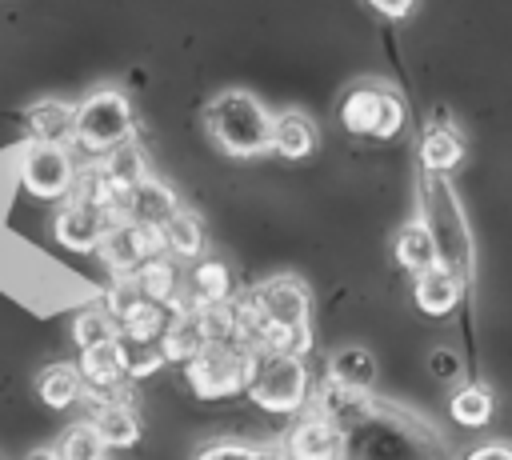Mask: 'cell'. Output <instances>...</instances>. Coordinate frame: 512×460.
<instances>
[{"label": "cell", "mask_w": 512, "mask_h": 460, "mask_svg": "<svg viewBox=\"0 0 512 460\" xmlns=\"http://www.w3.org/2000/svg\"><path fill=\"white\" fill-rule=\"evenodd\" d=\"M312 408L344 432L340 460H452V444L432 420L372 392H348L324 380L312 392Z\"/></svg>", "instance_id": "1"}, {"label": "cell", "mask_w": 512, "mask_h": 460, "mask_svg": "<svg viewBox=\"0 0 512 460\" xmlns=\"http://www.w3.org/2000/svg\"><path fill=\"white\" fill-rule=\"evenodd\" d=\"M272 112L264 108L260 96L244 92V88H224L208 100L204 108V128L208 140L236 160H252L272 152Z\"/></svg>", "instance_id": "2"}, {"label": "cell", "mask_w": 512, "mask_h": 460, "mask_svg": "<svg viewBox=\"0 0 512 460\" xmlns=\"http://www.w3.org/2000/svg\"><path fill=\"white\" fill-rule=\"evenodd\" d=\"M416 196H420V224L432 232V244H436V256L444 268H452L464 284L472 276V264H476V244H472V232H468V220H464V208L456 200V188L448 176H432V172H420V184H416Z\"/></svg>", "instance_id": "3"}, {"label": "cell", "mask_w": 512, "mask_h": 460, "mask_svg": "<svg viewBox=\"0 0 512 460\" xmlns=\"http://www.w3.org/2000/svg\"><path fill=\"white\" fill-rule=\"evenodd\" d=\"M256 368V348L248 340H212L196 360L184 364V380L200 400H224L236 392H248Z\"/></svg>", "instance_id": "4"}, {"label": "cell", "mask_w": 512, "mask_h": 460, "mask_svg": "<svg viewBox=\"0 0 512 460\" xmlns=\"http://www.w3.org/2000/svg\"><path fill=\"white\" fill-rule=\"evenodd\" d=\"M132 132H136V116L120 88H96L76 104V140L72 144L84 148L92 160L128 144Z\"/></svg>", "instance_id": "5"}, {"label": "cell", "mask_w": 512, "mask_h": 460, "mask_svg": "<svg viewBox=\"0 0 512 460\" xmlns=\"http://www.w3.org/2000/svg\"><path fill=\"white\" fill-rule=\"evenodd\" d=\"M248 396H252V404H260L264 412H276V416L304 412L308 400H312L308 364L300 356H280V352H260L256 348V368H252V380H248Z\"/></svg>", "instance_id": "6"}, {"label": "cell", "mask_w": 512, "mask_h": 460, "mask_svg": "<svg viewBox=\"0 0 512 460\" xmlns=\"http://www.w3.org/2000/svg\"><path fill=\"white\" fill-rule=\"evenodd\" d=\"M404 100L376 80H364L356 88L344 92L340 100V124L352 136H368V140H392L404 128Z\"/></svg>", "instance_id": "7"}, {"label": "cell", "mask_w": 512, "mask_h": 460, "mask_svg": "<svg viewBox=\"0 0 512 460\" xmlns=\"http://www.w3.org/2000/svg\"><path fill=\"white\" fill-rule=\"evenodd\" d=\"M76 156L60 144H28L20 152V184L28 196L48 200V204H64L76 192Z\"/></svg>", "instance_id": "8"}, {"label": "cell", "mask_w": 512, "mask_h": 460, "mask_svg": "<svg viewBox=\"0 0 512 460\" xmlns=\"http://www.w3.org/2000/svg\"><path fill=\"white\" fill-rule=\"evenodd\" d=\"M120 220L124 216L116 208H100V204H84V200H64L56 220H52V236L68 252H100L104 236Z\"/></svg>", "instance_id": "9"}, {"label": "cell", "mask_w": 512, "mask_h": 460, "mask_svg": "<svg viewBox=\"0 0 512 460\" xmlns=\"http://www.w3.org/2000/svg\"><path fill=\"white\" fill-rule=\"evenodd\" d=\"M96 256L104 260V268H108L112 276H132L136 268H144L148 260L168 256V252H164V232H160V228L120 220V224L104 236V244H100Z\"/></svg>", "instance_id": "10"}, {"label": "cell", "mask_w": 512, "mask_h": 460, "mask_svg": "<svg viewBox=\"0 0 512 460\" xmlns=\"http://www.w3.org/2000/svg\"><path fill=\"white\" fill-rule=\"evenodd\" d=\"M80 404H88L84 420H92L104 448H132L140 440V416L132 408L128 388H120V392H84Z\"/></svg>", "instance_id": "11"}, {"label": "cell", "mask_w": 512, "mask_h": 460, "mask_svg": "<svg viewBox=\"0 0 512 460\" xmlns=\"http://www.w3.org/2000/svg\"><path fill=\"white\" fill-rule=\"evenodd\" d=\"M340 448H344V432L320 408L300 412L284 444L288 460H340Z\"/></svg>", "instance_id": "12"}, {"label": "cell", "mask_w": 512, "mask_h": 460, "mask_svg": "<svg viewBox=\"0 0 512 460\" xmlns=\"http://www.w3.org/2000/svg\"><path fill=\"white\" fill-rule=\"evenodd\" d=\"M20 120H24L28 144H60V148H68L76 140V104L60 100V96L32 100L20 112Z\"/></svg>", "instance_id": "13"}, {"label": "cell", "mask_w": 512, "mask_h": 460, "mask_svg": "<svg viewBox=\"0 0 512 460\" xmlns=\"http://www.w3.org/2000/svg\"><path fill=\"white\" fill-rule=\"evenodd\" d=\"M120 212H124V220H132V224H148V228H160V232H164V224L180 212V200H176V192H172L164 180L148 176L140 188H132V192L124 196Z\"/></svg>", "instance_id": "14"}, {"label": "cell", "mask_w": 512, "mask_h": 460, "mask_svg": "<svg viewBox=\"0 0 512 460\" xmlns=\"http://www.w3.org/2000/svg\"><path fill=\"white\" fill-rule=\"evenodd\" d=\"M204 344H208V336H204L200 312L180 296V300H176V312H172V324H168V332H164V340H160L164 360H168V364H188V360H196V356L204 352Z\"/></svg>", "instance_id": "15"}, {"label": "cell", "mask_w": 512, "mask_h": 460, "mask_svg": "<svg viewBox=\"0 0 512 460\" xmlns=\"http://www.w3.org/2000/svg\"><path fill=\"white\" fill-rule=\"evenodd\" d=\"M76 368H80V376H84V388H88V392H120V388L128 384L124 352H120V336H116V340H108V344L84 348Z\"/></svg>", "instance_id": "16"}, {"label": "cell", "mask_w": 512, "mask_h": 460, "mask_svg": "<svg viewBox=\"0 0 512 460\" xmlns=\"http://www.w3.org/2000/svg\"><path fill=\"white\" fill-rule=\"evenodd\" d=\"M464 160V136L448 120H432L420 136V172L448 176Z\"/></svg>", "instance_id": "17"}, {"label": "cell", "mask_w": 512, "mask_h": 460, "mask_svg": "<svg viewBox=\"0 0 512 460\" xmlns=\"http://www.w3.org/2000/svg\"><path fill=\"white\" fill-rule=\"evenodd\" d=\"M376 356L364 344H344L328 356V384L348 392H372L376 388Z\"/></svg>", "instance_id": "18"}, {"label": "cell", "mask_w": 512, "mask_h": 460, "mask_svg": "<svg viewBox=\"0 0 512 460\" xmlns=\"http://www.w3.org/2000/svg\"><path fill=\"white\" fill-rule=\"evenodd\" d=\"M96 168L104 172V180H108V188L120 196V204H124V196L132 192V188H140L152 172H148V156H144V148L140 144H120V148H112L108 156H100L96 160Z\"/></svg>", "instance_id": "19"}, {"label": "cell", "mask_w": 512, "mask_h": 460, "mask_svg": "<svg viewBox=\"0 0 512 460\" xmlns=\"http://www.w3.org/2000/svg\"><path fill=\"white\" fill-rule=\"evenodd\" d=\"M412 292H416V308L424 316H448L460 304V296H464V280L452 268L436 264L424 276H416V288Z\"/></svg>", "instance_id": "20"}, {"label": "cell", "mask_w": 512, "mask_h": 460, "mask_svg": "<svg viewBox=\"0 0 512 460\" xmlns=\"http://www.w3.org/2000/svg\"><path fill=\"white\" fill-rule=\"evenodd\" d=\"M84 376H80V368L76 364H68V360H60V364H48V368H40V376H36V396H40V404H48L52 412H64V408H76L80 400H84Z\"/></svg>", "instance_id": "21"}, {"label": "cell", "mask_w": 512, "mask_h": 460, "mask_svg": "<svg viewBox=\"0 0 512 460\" xmlns=\"http://www.w3.org/2000/svg\"><path fill=\"white\" fill-rule=\"evenodd\" d=\"M192 308H212V304H228L232 300V272L224 268V260H196L188 272V296Z\"/></svg>", "instance_id": "22"}, {"label": "cell", "mask_w": 512, "mask_h": 460, "mask_svg": "<svg viewBox=\"0 0 512 460\" xmlns=\"http://www.w3.org/2000/svg\"><path fill=\"white\" fill-rule=\"evenodd\" d=\"M272 152L284 160H304L316 152V124L304 112H280L272 120Z\"/></svg>", "instance_id": "23"}, {"label": "cell", "mask_w": 512, "mask_h": 460, "mask_svg": "<svg viewBox=\"0 0 512 460\" xmlns=\"http://www.w3.org/2000/svg\"><path fill=\"white\" fill-rule=\"evenodd\" d=\"M392 252H396V264H400L404 272H412V276H424L428 268L440 264L436 244H432V232H428L420 220H408V224L396 232Z\"/></svg>", "instance_id": "24"}, {"label": "cell", "mask_w": 512, "mask_h": 460, "mask_svg": "<svg viewBox=\"0 0 512 460\" xmlns=\"http://www.w3.org/2000/svg\"><path fill=\"white\" fill-rule=\"evenodd\" d=\"M132 280H136L140 296L152 300V304H176V300H180V268H176L172 256L148 260L144 268L132 272Z\"/></svg>", "instance_id": "25"}, {"label": "cell", "mask_w": 512, "mask_h": 460, "mask_svg": "<svg viewBox=\"0 0 512 460\" xmlns=\"http://www.w3.org/2000/svg\"><path fill=\"white\" fill-rule=\"evenodd\" d=\"M204 244H208V236H204V224H200L196 212L180 208V212L164 224V252H168L172 260H200V256H204Z\"/></svg>", "instance_id": "26"}, {"label": "cell", "mask_w": 512, "mask_h": 460, "mask_svg": "<svg viewBox=\"0 0 512 460\" xmlns=\"http://www.w3.org/2000/svg\"><path fill=\"white\" fill-rule=\"evenodd\" d=\"M492 408H496L492 388L480 384V380L460 384V388L452 392V400H448V416H452V424H460V428H484V424L492 420Z\"/></svg>", "instance_id": "27"}, {"label": "cell", "mask_w": 512, "mask_h": 460, "mask_svg": "<svg viewBox=\"0 0 512 460\" xmlns=\"http://www.w3.org/2000/svg\"><path fill=\"white\" fill-rule=\"evenodd\" d=\"M116 336H120V324L108 316L104 304H88V308H80V312L72 316V340H76L80 352H84V348H96V344H108V340H116Z\"/></svg>", "instance_id": "28"}, {"label": "cell", "mask_w": 512, "mask_h": 460, "mask_svg": "<svg viewBox=\"0 0 512 460\" xmlns=\"http://www.w3.org/2000/svg\"><path fill=\"white\" fill-rule=\"evenodd\" d=\"M56 452H60L64 460H104L108 448H104L100 432L92 428V420H76V424H68V428L60 432Z\"/></svg>", "instance_id": "29"}, {"label": "cell", "mask_w": 512, "mask_h": 460, "mask_svg": "<svg viewBox=\"0 0 512 460\" xmlns=\"http://www.w3.org/2000/svg\"><path fill=\"white\" fill-rule=\"evenodd\" d=\"M196 460H288L280 444H244V440H216L196 452Z\"/></svg>", "instance_id": "30"}, {"label": "cell", "mask_w": 512, "mask_h": 460, "mask_svg": "<svg viewBox=\"0 0 512 460\" xmlns=\"http://www.w3.org/2000/svg\"><path fill=\"white\" fill-rule=\"evenodd\" d=\"M120 352H124V372L128 380H144L152 372H160L168 360H164V348L160 344H148V340H124L120 336Z\"/></svg>", "instance_id": "31"}, {"label": "cell", "mask_w": 512, "mask_h": 460, "mask_svg": "<svg viewBox=\"0 0 512 460\" xmlns=\"http://www.w3.org/2000/svg\"><path fill=\"white\" fill-rule=\"evenodd\" d=\"M428 372H432L440 384H452V380H460V356H456L452 348H432Z\"/></svg>", "instance_id": "32"}, {"label": "cell", "mask_w": 512, "mask_h": 460, "mask_svg": "<svg viewBox=\"0 0 512 460\" xmlns=\"http://www.w3.org/2000/svg\"><path fill=\"white\" fill-rule=\"evenodd\" d=\"M376 16H384V20H408L412 16V8H416V0H364Z\"/></svg>", "instance_id": "33"}, {"label": "cell", "mask_w": 512, "mask_h": 460, "mask_svg": "<svg viewBox=\"0 0 512 460\" xmlns=\"http://www.w3.org/2000/svg\"><path fill=\"white\" fill-rule=\"evenodd\" d=\"M460 460H512V444H504V440H492V444H480V448L464 452Z\"/></svg>", "instance_id": "34"}, {"label": "cell", "mask_w": 512, "mask_h": 460, "mask_svg": "<svg viewBox=\"0 0 512 460\" xmlns=\"http://www.w3.org/2000/svg\"><path fill=\"white\" fill-rule=\"evenodd\" d=\"M24 460H64V456H60L56 448H36V452H28Z\"/></svg>", "instance_id": "35"}]
</instances>
